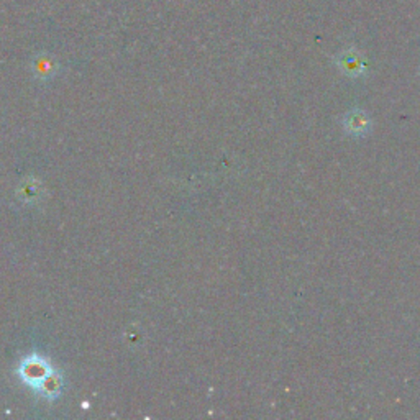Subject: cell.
<instances>
[{
  "mask_svg": "<svg viewBox=\"0 0 420 420\" xmlns=\"http://www.w3.org/2000/svg\"><path fill=\"white\" fill-rule=\"evenodd\" d=\"M19 373L26 384L53 399L60 392L61 379L45 360L38 356H30L21 363Z\"/></svg>",
  "mask_w": 420,
  "mask_h": 420,
  "instance_id": "1",
  "label": "cell"
}]
</instances>
